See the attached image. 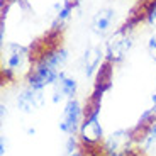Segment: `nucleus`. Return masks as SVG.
<instances>
[{
	"label": "nucleus",
	"mask_w": 156,
	"mask_h": 156,
	"mask_svg": "<svg viewBox=\"0 0 156 156\" xmlns=\"http://www.w3.org/2000/svg\"><path fill=\"white\" fill-rule=\"evenodd\" d=\"M141 12H143V22L156 27V0H148Z\"/></svg>",
	"instance_id": "nucleus-13"
},
{
	"label": "nucleus",
	"mask_w": 156,
	"mask_h": 156,
	"mask_svg": "<svg viewBox=\"0 0 156 156\" xmlns=\"http://www.w3.org/2000/svg\"><path fill=\"white\" fill-rule=\"evenodd\" d=\"M59 73H61V70L56 65H53L48 58H44L43 55H36L32 68L24 76V82L34 90H46L53 87V83L58 80Z\"/></svg>",
	"instance_id": "nucleus-4"
},
{
	"label": "nucleus",
	"mask_w": 156,
	"mask_h": 156,
	"mask_svg": "<svg viewBox=\"0 0 156 156\" xmlns=\"http://www.w3.org/2000/svg\"><path fill=\"white\" fill-rule=\"evenodd\" d=\"M46 104V95L44 90H34L31 87H24L22 90H19V94L16 97V105L22 114H34L39 109H43V105Z\"/></svg>",
	"instance_id": "nucleus-8"
},
{
	"label": "nucleus",
	"mask_w": 156,
	"mask_h": 156,
	"mask_svg": "<svg viewBox=\"0 0 156 156\" xmlns=\"http://www.w3.org/2000/svg\"><path fill=\"white\" fill-rule=\"evenodd\" d=\"M34 63V49L22 43L2 44V76L5 83H12L19 76H26Z\"/></svg>",
	"instance_id": "nucleus-2"
},
{
	"label": "nucleus",
	"mask_w": 156,
	"mask_h": 156,
	"mask_svg": "<svg viewBox=\"0 0 156 156\" xmlns=\"http://www.w3.org/2000/svg\"><path fill=\"white\" fill-rule=\"evenodd\" d=\"M117 12L112 7H102L95 12L90 19V31L94 32L97 37H105L110 36L115 26Z\"/></svg>",
	"instance_id": "nucleus-9"
},
{
	"label": "nucleus",
	"mask_w": 156,
	"mask_h": 156,
	"mask_svg": "<svg viewBox=\"0 0 156 156\" xmlns=\"http://www.w3.org/2000/svg\"><path fill=\"white\" fill-rule=\"evenodd\" d=\"M66 156H88V154L85 153V149H83V148H80L78 151H75V153H70V154H66Z\"/></svg>",
	"instance_id": "nucleus-16"
},
{
	"label": "nucleus",
	"mask_w": 156,
	"mask_h": 156,
	"mask_svg": "<svg viewBox=\"0 0 156 156\" xmlns=\"http://www.w3.org/2000/svg\"><path fill=\"white\" fill-rule=\"evenodd\" d=\"M148 55L156 63V32L153 36H149V39H148Z\"/></svg>",
	"instance_id": "nucleus-14"
},
{
	"label": "nucleus",
	"mask_w": 156,
	"mask_h": 156,
	"mask_svg": "<svg viewBox=\"0 0 156 156\" xmlns=\"http://www.w3.org/2000/svg\"><path fill=\"white\" fill-rule=\"evenodd\" d=\"M85 153L88 156H105L104 153H102V149H90V151H87V149H85Z\"/></svg>",
	"instance_id": "nucleus-15"
},
{
	"label": "nucleus",
	"mask_w": 156,
	"mask_h": 156,
	"mask_svg": "<svg viewBox=\"0 0 156 156\" xmlns=\"http://www.w3.org/2000/svg\"><path fill=\"white\" fill-rule=\"evenodd\" d=\"M5 151H7V149H5V137L2 136V137H0V154L4 156Z\"/></svg>",
	"instance_id": "nucleus-17"
},
{
	"label": "nucleus",
	"mask_w": 156,
	"mask_h": 156,
	"mask_svg": "<svg viewBox=\"0 0 156 156\" xmlns=\"http://www.w3.org/2000/svg\"><path fill=\"white\" fill-rule=\"evenodd\" d=\"M107 92L102 88L94 87L88 100L85 104V117L78 131V139L82 143L83 149H102V143L105 139V131L100 122V114H102V100Z\"/></svg>",
	"instance_id": "nucleus-1"
},
{
	"label": "nucleus",
	"mask_w": 156,
	"mask_h": 156,
	"mask_svg": "<svg viewBox=\"0 0 156 156\" xmlns=\"http://www.w3.org/2000/svg\"><path fill=\"white\" fill-rule=\"evenodd\" d=\"M78 94V80L68 71H61L53 87H51V102L65 104L70 98H75Z\"/></svg>",
	"instance_id": "nucleus-7"
},
{
	"label": "nucleus",
	"mask_w": 156,
	"mask_h": 156,
	"mask_svg": "<svg viewBox=\"0 0 156 156\" xmlns=\"http://www.w3.org/2000/svg\"><path fill=\"white\" fill-rule=\"evenodd\" d=\"M154 143H156V115L153 117V121L149 122V126L144 129V133L139 136L137 146H139V149H143L146 153L154 146Z\"/></svg>",
	"instance_id": "nucleus-12"
},
{
	"label": "nucleus",
	"mask_w": 156,
	"mask_h": 156,
	"mask_svg": "<svg viewBox=\"0 0 156 156\" xmlns=\"http://www.w3.org/2000/svg\"><path fill=\"white\" fill-rule=\"evenodd\" d=\"M105 61V51L98 44H90L83 51L82 56V71L87 78H95L100 66Z\"/></svg>",
	"instance_id": "nucleus-10"
},
{
	"label": "nucleus",
	"mask_w": 156,
	"mask_h": 156,
	"mask_svg": "<svg viewBox=\"0 0 156 156\" xmlns=\"http://www.w3.org/2000/svg\"><path fill=\"white\" fill-rule=\"evenodd\" d=\"M137 139L133 129H115L109 133L102 143L105 156H137Z\"/></svg>",
	"instance_id": "nucleus-5"
},
{
	"label": "nucleus",
	"mask_w": 156,
	"mask_h": 156,
	"mask_svg": "<svg viewBox=\"0 0 156 156\" xmlns=\"http://www.w3.org/2000/svg\"><path fill=\"white\" fill-rule=\"evenodd\" d=\"M137 24H139V20L131 16L121 27H117L110 36H107V41L104 44L107 63L115 66L127 58V55L134 46V29Z\"/></svg>",
	"instance_id": "nucleus-3"
},
{
	"label": "nucleus",
	"mask_w": 156,
	"mask_h": 156,
	"mask_svg": "<svg viewBox=\"0 0 156 156\" xmlns=\"http://www.w3.org/2000/svg\"><path fill=\"white\" fill-rule=\"evenodd\" d=\"M78 0H61L55 5V12H53V19H51V31L59 32L65 29L70 19L73 17V12L76 9Z\"/></svg>",
	"instance_id": "nucleus-11"
},
{
	"label": "nucleus",
	"mask_w": 156,
	"mask_h": 156,
	"mask_svg": "<svg viewBox=\"0 0 156 156\" xmlns=\"http://www.w3.org/2000/svg\"><path fill=\"white\" fill-rule=\"evenodd\" d=\"M85 117V104L80 98H70L63 104L61 115L58 119V127L65 136H78L80 126Z\"/></svg>",
	"instance_id": "nucleus-6"
}]
</instances>
